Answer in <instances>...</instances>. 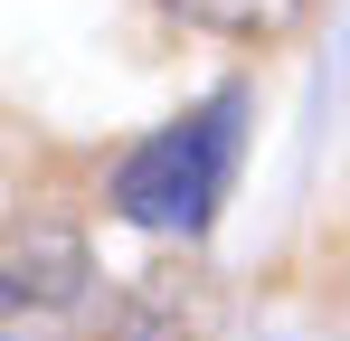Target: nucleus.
Wrapping results in <instances>:
<instances>
[{
	"label": "nucleus",
	"instance_id": "obj_4",
	"mask_svg": "<svg viewBox=\"0 0 350 341\" xmlns=\"http://www.w3.org/2000/svg\"><path fill=\"white\" fill-rule=\"evenodd\" d=\"M161 10H180L189 29H218V38H275V29H293L312 0H161Z\"/></svg>",
	"mask_w": 350,
	"mask_h": 341
},
{
	"label": "nucleus",
	"instance_id": "obj_3",
	"mask_svg": "<svg viewBox=\"0 0 350 341\" xmlns=\"http://www.w3.org/2000/svg\"><path fill=\"white\" fill-rule=\"evenodd\" d=\"M208 323H218L208 275H133L105 303L95 341H208Z\"/></svg>",
	"mask_w": 350,
	"mask_h": 341
},
{
	"label": "nucleus",
	"instance_id": "obj_2",
	"mask_svg": "<svg viewBox=\"0 0 350 341\" xmlns=\"http://www.w3.org/2000/svg\"><path fill=\"white\" fill-rule=\"evenodd\" d=\"M95 313V266L66 227H29L10 247V341H66Z\"/></svg>",
	"mask_w": 350,
	"mask_h": 341
},
{
	"label": "nucleus",
	"instance_id": "obj_1",
	"mask_svg": "<svg viewBox=\"0 0 350 341\" xmlns=\"http://www.w3.org/2000/svg\"><path fill=\"white\" fill-rule=\"evenodd\" d=\"M237 142H246V86H218L208 105H189L180 123H161L152 142L123 152L114 218L152 227V237H199L237 180Z\"/></svg>",
	"mask_w": 350,
	"mask_h": 341
}]
</instances>
